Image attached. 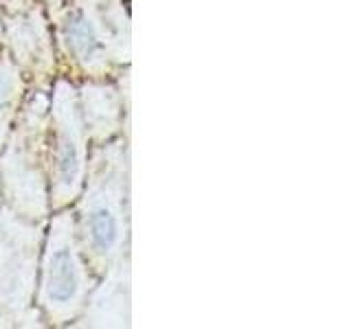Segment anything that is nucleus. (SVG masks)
Here are the masks:
<instances>
[{"mask_svg": "<svg viewBox=\"0 0 351 329\" xmlns=\"http://www.w3.org/2000/svg\"><path fill=\"white\" fill-rule=\"evenodd\" d=\"M82 268L66 237H55L44 266V294L51 307H71L82 294Z\"/></svg>", "mask_w": 351, "mask_h": 329, "instance_id": "f257e3e1", "label": "nucleus"}, {"mask_svg": "<svg viewBox=\"0 0 351 329\" xmlns=\"http://www.w3.org/2000/svg\"><path fill=\"white\" fill-rule=\"evenodd\" d=\"M86 233L90 239V246L101 252V255H110L121 239V219H119V208H114L110 202L97 204L90 213L86 215Z\"/></svg>", "mask_w": 351, "mask_h": 329, "instance_id": "f03ea898", "label": "nucleus"}, {"mask_svg": "<svg viewBox=\"0 0 351 329\" xmlns=\"http://www.w3.org/2000/svg\"><path fill=\"white\" fill-rule=\"evenodd\" d=\"M55 164H58V182L64 189H73L77 178H80L82 156L80 143H77V132L71 125H64L58 136V149H55Z\"/></svg>", "mask_w": 351, "mask_h": 329, "instance_id": "7ed1b4c3", "label": "nucleus"}, {"mask_svg": "<svg viewBox=\"0 0 351 329\" xmlns=\"http://www.w3.org/2000/svg\"><path fill=\"white\" fill-rule=\"evenodd\" d=\"M73 42L77 44V49H80L82 53H86V55H90L95 49H99V42L95 40L90 29H88L82 20L73 25Z\"/></svg>", "mask_w": 351, "mask_h": 329, "instance_id": "20e7f679", "label": "nucleus"}, {"mask_svg": "<svg viewBox=\"0 0 351 329\" xmlns=\"http://www.w3.org/2000/svg\"><path fill=\"white\" fill-rule=\"evenodd\" d=\"M11 99H14V77L5 69H0V117L7 114Z\"/></svg>", "mask_w": 351, "mask_h": 329, "instance_id": "39448f33", "label": "nucleus"}]
</instances>
